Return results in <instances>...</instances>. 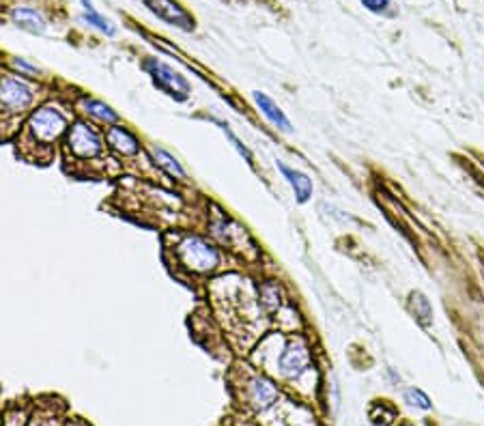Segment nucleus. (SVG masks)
<instances>
[{
    "label": "nucleus",
    "instance_id": "20",
    "mask_svg": "<svg viewBox=\"0 0 484 426\" xmlns=\"http://www.w3.org/2000/svg\"><path fill=\"white\" fill-rule=\"evenodd\" d=\"M11 67H13V74L22 76V78H28V80H37L41 76V69L37 65L28 63L26 58H19V56H13L11 58Z\"/></svg>",
    "mask_w": 484,
    "mask_h": 426
},
{
    "label": "nucleus",
    "instance_id": "8",
    "mask_svg": "<svg viewBox=\"0 0 484 426\" xmlns=\"http://www.w3.org/2000/svg\"><path fill=\"white\" fill-rule=\"evenodd\" d=\"M142 5L158 19L166 22L168 26H174L183 33H192L196 28L194 15L179 3V0H142Z\"/></svg>",
    "mask_w": 484,
    "mask_h": 426
},
{
    "label": "nucleus",
    "instance_id": "19",
    "mask_svg": "<svg viewBox=\"0 0 484 426\" xmlns=\"http://www.w3.org/2000/svg\"><path fill=\"white\" fill-rule=\"evenodd\" d=\"M403 398H405L407 405H411V407H415V409H422V411H431V409H433L431 398H428L420 388H407V390L403 392Z\"/></svg>",
    "mask_w": 484,
    "mask_h": 426
},
{
    "label": "nucleus",
    "instance_id": "9",
    "mask_svg": "<svg viewBox=\"0 0 484 426\" xmlns=\"http://www.w3.org/2000/svg\"><path fill=\"white\" fill-rule=\"evenodd\" d=\"M74 108L78 110V115L86 121H91L93 125L106 129V127H112L117 123H121V115L119 112L106 104L103 99L97 97H89V95H80V99L74 104Z\"/></svg>",
    "mask_w": 484,
    "mask_h": 426
},
{
    "label": "nucleus",
    "instance_id": "15",
    "mask_svg": "<svg viewBox=\"0 0 484 426\" xmlns=\"http://www.w3.org/2000/svg\"><path fill=\"white\" fill-rule=\"evenodd\" d=\"M11 22L31 35H43L48 31V22L43 17L37 9L33 7H13L11 9Z\"/></svg>",
    "mask_w": 484,
    "mask_h": 426
},
{
    "label": "nucleus",
    "instance_id": "1",
    "mask_svg": "<svg viewBox=\"0 0 484 426\" xmlns=\"http://www.w3.org/2000/svg\"><path fill=\"white\" fill-rule=\"evenodd\" d=\"M74 119L76 115L69 112V106H62L54 99H43L17 131L19 155L33 164L52 162Z\"/></svg>",
    "mask_w": 484,
    "mask_h": 426
},
{
    "label": "nucleus",
    "instance_id": "5",
    "mask_svg": "<svg viewBox=\"0 0 484 426\" xmlns=\"http://www.w3.org/2000/svg\"><path fill=\"white\" fill-rule=\"evenodd\" d=\"M274 364L284 379H299L312 368V349L299 334H291L282 338V345L274 357Z\"/></svg>",
    "mask_w": 484,
    "mask_h": 426
},
{
    "label": "nucleus",
    "instance_id": "10",
    "mask_svg": "<svg viewBox=\"0 0 484 426\" xmlns=\"http://www.w3.org/2000/svg\"><path fill=\"white\" fill-rule=\"evenodd\" d=\"M246 394H248L250 407L256 409V411H267L269 407L276 405L278 398H280L278 386L274 384V381H272L269 377H265V375H254V377L248 381Z\"/></svg>",
    "mask_w": 484,
    "mask_h": 426
},
{
    "label": "nucleus",
    "instance_id": "12",
    "mask_svg": "<svg viewBox=\"0 0 484 426\" xmlns=\"http://www.w3.org/2000/svg\"><path fill=\"white\" fill-rule=\"evenodd\" d=\"M276 168L280 170L282 179H284V181L289 183V188L293 190L297 203H299V205L310 203V200H312V194H315V183H312V179L308 177L303 170H299V168H295V166H289L287 162H282V160H278V162H276Z\"/></svg>",
    "mask_w": 484,
    "mask_h": 426
},
{
    "label": "nucleus",
    "instance_id": "6",
    "mask_svg": "<svg viewBox=\"0 0 484 426\" xmlns=\"http://www.w3.org/2000/svg\"><path fill=\"white\" fill-rule=\"evenodd\" d=\"M142 72L149 76V80L153 82V86L162 91L164 95H168L174 101H187L192 97V84L185 76H181L174 67H170L168 63H164L158 56H147L142 60Z\"/></svg>",
    "mask_w": 484,
    "mask_h": 426
},
{
    "label": "nucleus",
    "instance_id": "7",
    "mask_svg": "<svg viewBox=\"0 0 484 426\" xmlns=\"http://www.w3.org/2000/svg\"><path fill=\"white\" fill-rule=\"evenodd\" d=\"M103 138H106L108 151L112 153V155H117V158H121V160H129L131 162V160L140 158V153L144 151L140 138L127 125H123V123H117L112 127H106L103 129Z\"/></svg>",
    "mask_w": 484,
    "mask_h": 426
},
{
    "label": "nucleus",
    "instance_id": "2",
    "mask_svg": "<svg viewBox=\"0 0 484 426\" xmlns=\"http://www.w3.org/2000/svg\"><path fill=\"white\" fill-rule=\"evenodd\" d=\"M174 267L192 278H211L224 265V248L209 235L179 233L170 245Z\"/></svg>",
    "mask_w": 484,
    "mask_h": 426
},
{
    "label": "nucleus",
    "instance_id": "22",
    "mask_svg": "<svg viewBox=\"0 0 484 426\" xmlns=\"http://www.w3.org/2000/svg\"><path fill=\"white\" fill-rule=\"evenodd\" d=\"M80 3H82L84 11H97V9L93 7V3H91V0H80Z\"/></svg>",
    "mask_w": 484,
    "mask_h": 426
},
{
    "label": "nucleus",
    "instance_id": "13",
    "mask_svg": "<svg viewBox=\"0 0 484 426\" xmlns=\"http://www.w3.org/2000/svg\"><path fill=\"white\" fill-rule=\"evenodd\" d=\"M147 153H149V162L158 170H162L164 174H168L172 179H177V181H187V170L174 153H170L168 149H164L160 145H149Z\"/></svg>",
    "mask_w": 484,
    "mask_h": 426
},
{
    "label": "nucleus",
    "instance_id": "14",
    "mask_svg": "<svg viewBox=\"0 0 484 426\" xmlns=\"http://www.w3.org/2000/svg\"><path fill=\"white\" fill-rule=\"evenodd\" d=\"M284 290L278 280H262L258 284V308L262 315H267L269 319L284 308Z\"/></svg>",
    "mask_w": 484,
    "mask_h": 426
},
{
    "label": "nucleus",
    "instance_id": "3",
    "mask_svg": "<svg viewBox=\"0 0 484 426\" xmlns=\"http://www.w3.org/2000/svg\"><path fill=\"white\" fill-rule=\"evenodd\" d=\"M46 93L35 80L22 78L17 74L0 76V129L3 140L11 138L26 121L31 112L43 101Z\"/></svg>",
    "mask_w": 484,
    "mask_h": 426
},
{
    "label": "nucleus",
    "instance_id": "21",
    "mask_svg": "<svg viewBox=\"0 0 484 426\" xmlns=\"http://www.w3.org/2000/svg\"><path fill=\"white\" fill-rule=\"evenodd\" d=\"M390 3L392 0H362V5L372 13H383L390 7Z\"/></svg>",
    "mask_w": 484,
    "mask_h": 426
},
{
    "label": "nucleus",
    "instance_id": "16",
    "mask_svg": "<svg viewBox=\"0 0 484 426\" xmlns=\"http://www.w3.org/2000/svg\"><path fill=\"white\" fill-rule=\"evenodd\" d=\"M407 306H409V312L413 315V319L422 327L433 325V306H431L428 297L422 293V290H411Z\"/></svg>",
    "mask_w": 484,
    "mask_h": 426
},
{
    "label": "nucleus",
    "instance_id": "4",
    "mask_svg": "<svg viewBox=\"0 0 484 426\" xmlns=\"http://www.w3.org/2000/svg\"><path fill=\"white\" fill-rule=\"evenodd\" d=\"M60 149L65 155V162H74L78 166H84V164L103 166V162L110 155V151L106 147L103 131L82 117L74 119Z\"/></svg>",
    "mask_w": 484,
    "mask_h": 426
},
{
    "label": "nucleus",
    "instance_id": "17",
    "mask_svg": "<svg viewBox=\"0 0 484 426\" xmlns=\"http://www.w3.org/2000/svg\"><path fill=\"white\" fill-rule=\"evenodd\" d=\"M211 123L213 125H217L219 129H222V133H224V136L228 138V142L233 145V149L239 153V158H244V162L250 166V168H254L256 166V162H254V153L250 151V147L244 142V140H241L239 136H237V133L231 129V125L226 123V121H222V119H211Z\"/></svg>",
    "mask_w": 484,
    "mask_h": 426
},
{
    "label": "nucleus",
    "instance_id": "23",
    "mask_svg": "<svg viewBox=\"0 0 484 426\" xmlns=\"http://www.w3.org/2000/svg\"><path fill=\"white\" fill-rule=\"evenodd\" d=\"M28 426H48V424H46V422H41V420H33Z\"/></svg>",
    "mask_w": 484,
    "mask_h": 426
},
{
    "label": "nucleus",
    "instance_id": "11",
    "mask_svg": "<svg viewBox=\"0 0 484 426\" xmlns=\"http://www.w3.org/2000/svg\"><path fill=\"white\" fill-rule=\"evenodd\" d=\"M252 101H254L256 110L260 112V117L265 119L274 129H278L282 133H291L293 131L291 119L287 117V112L278 106V101L274 97H269L267 93H262V91H252Z\"/></svg>",
    "mask_w": 484,
    "mask_h": 426
},
{
    "label": "nucleus",
    "instance_id": "18",
    "mask_svg": "<svg viewBox=\"0 0 484 426\" xmlns=\"http://www.w3.org/2000/svg\"><path fill=\"white\" fill-rule=\"evenodd\" d=\"M80 19L84 22V24H89L91 28L99 31L101 35H106V37H115V35H117V28H115L112 22L106 19V17H103L101 13H97V11H84Z\"/></svg>",
    "mask_w": 484,
    "mask_h": 426
}]
</instances>
